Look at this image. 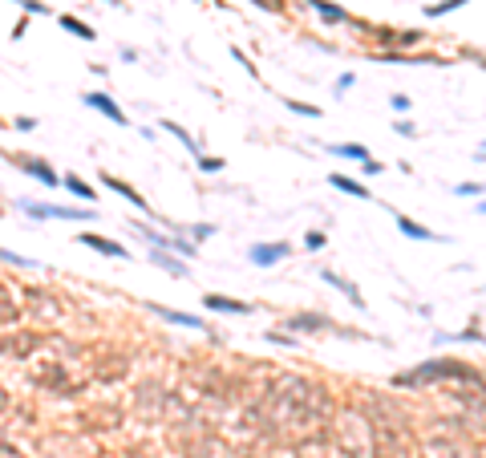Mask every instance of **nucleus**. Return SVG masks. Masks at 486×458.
Here are the masks:
<instances>
[{
    "label": "nucleus",
    "mask_w": 486,
    "mask_h": 458,
    "mask_svg": "<svg viewBox=\"0 0 486 458\" xmlns=\"http://www.w3.org/2000/svg\"><path fill=\"white\" fill-rule=\"evenodd\" d=\"M0 260L13 264V268H37V260H29V256H16V252H8V247H0Z\"/></svg>",
    "instance_id": "obj_21"
},
{
    "label": "nucleus",
    "mask_w": 486,
    "mask_h": 458,
    "mask_svg": "<svg viewBox=\"0 0 486 458\" xmlns=\"http://www.w3.org/2000/svg\"><path fill=\"white\" fill-rule=\"evenodd\" d=\"M187 231H191L194 240H207V235H211V231H215V228H207V223H199V228H187Z\"/></svg>",
    "instance_id": "obj_28"
},
{
    "label": "nucleus",
    "mask_w": 486,
    "mask_h": 458,
    "mask_svg": "<svg viewBox=\"0 0 486 458\" xmlns=\"http://www.w3.org/2000/svg\"><path fill=\"white\" fill-rule=\"evenodd\" d=\"M203 304L215 309V312H251V304H243V300H227V296H219V292H207L203 296Z\"/></svg>",
    "instance_id": "obj_11"
},
{
    "label": "nucleus",
    "mask_w": 486,
    "mask_h": 458,
    "mask_svg": "<svg viewBox=\"0 0 486 458\" xmlns=\"http://www.w3.org/2000/svg\"><path fill=\"white\" fill-rule=\"evenodd\" d=\"M478 191H482L478 182H462V187H458V195H478Z\"/></svg>",
    "instance_id": "obj_31"
},
{
    "label": "nucleus",
    "mask_w": 486,
    "mask_h": 458,
    "mask_svg": "<svg viewBox=\"0 0 486 458\" xmlns=\"http://www.w3.org/2000/svg\"><path fill=\"white\" fill-rule=\"evenodd\" d=\"M150 260L158 264L162 272H170V276H178V280L187 276V264H178L175 256H166V252H162V247H154V252H150Z\"/></svg>",
    "instance_id": "obj_13"
},
{
    "label": "nucleus",
    "mask_w": 486,
    "mask_h": 458,
    "mask_svg": "<svg viewBox=\"0 0 486 458\" xmlns=\"http://www.w3.org/2000/svg\"><path fill=\"white\" fill-rule=\"evenodd\" d=\"M8 406H13V397H8V393L0 390V414H4V409H8Z\"/></svg>",
    "instance_id": "obj_32"
},
{
    "label": "nucleus",
    "mask_w": 486,
    "mask_h": 458,
    "mask_svg": "<svg viewBox=\"0 0 486 458\" xmlns=\"http://www.w3.org/2000/svg\"><path fill=\"white\" fill-rule=\"evenodd\" d=\"M65 191H73V195H77V199H85V203H94V199H97V191H94V187H89V182H85V179H81V175H73V171H69V175H65Z\"/></svg>",
    "instance_id": "obj_12"
},
{
    "label": "nucleus",
    "mask_w": 486,
    "mask_h": 458,
    "mask_svg": "<svg viewBox=\"0 0 486 458\" xmlns=\"http://www.w3.org/2000/svg\"><path fill=\"white\" fill-rule=\"evenodd\" d=\"M328 182H332V187H340V191H349V195H356V199H369V191H365L356 179H349V175H332Z\"/></svg>",
    "instance_id": "obj_17"
},
{
    "label": "nucleus",
    "mask_w": 486,
    "mask_h": 458,
    "mask_svg": "<svg viewBox=\"0 0 486 458\" xmlns=\"http://www.w3.org/2000/svg\"><path fill=\"white\" fill-rule=\"evenodd\" d=\"M61 29L65 33H73V37H81V41H94V29H89V25H85V20H77L73 17V13H61Z\"/></svg>",
    "instance_id": "obj_14"
},
{
    "label": "nucleus",
    "mask_w": 486,
    "mask_h": 458,
    "mask_svg": "<svg viewBox=\"0 0 486 458\" xmlns=\"http://www.w3.org/2000/svg\"><path fill=\"white\" fill-rule=\"evenodd\" d=\"M13 126H16V130H37V118H16Z\"/></svg>",
    "instance_id": "obj_27"
},
{
    "label": "nucleus",
    "mask_w": 486,
    "mask_h": 458,
    "mask_svg": "<svg viewBox=\"0 0 486 458\" xmlns=\"http://www.w3.org/2000/svg\"><path fill=\"white\" fill-rule=\"evenodd\" d=\"M247 256H251V264H263V268H268V264H275V260H288V244H256Z\"/></svg>",
    "instance_id": "obj_9"
},
{
    "label": "nucleus",
    "mask_w": 486,
    "mask_h": 458,
    "mask_svg": "<svg viewBox=\"0 0 486 458\" xmlns=\"http://www.w3.org/2000/svg\"><path fill=\"white\" fill-rule=\"evenodd\" d=\"M320 325H328L324 316H292L288 321V328H320Z\"/></svg>",
    "instance_id": "obj_22"
},
{
    "label": "nucleus",
    "mask_w": 486,
    "mask_h": 458,
    "mask_svg": "<svg viewBox=\"0 0 486 458\" xmlns=\"http://www.w3.org/2000/svg\"><path fill=\"white\" fill-rule=\"evenodd\" d=\"M101 182H106V187H110V191H118V195L126 199V203H134V207H138V211H146V215H150V207H146V199L138 195V191H134V187H130L126 179H118V175H113V171H101Z\"/></svg>",
    "instance_id": "obj_6"
},
{
    "label": "nucleus",
    "mask_w": 486,
    "mask_h": 458,
    "mask_svg": "<svg viewBox=\"0 0 486 458\" xmlns=\"http://www.w3.org/2000/svg\"><path fill=\"white\" fill-rule=\"evenodd\" d=\"M20 4H25V13H37V17L49 13V4H41V0H20Z\"/></svg>",
    "instance_id": "obj_25"
},
{
    "label": "nucleus",
    "mask_w": 486,
    "mask_h": 458,
    "mask_svg": "<svg viewBox=\"0 0 486 458\" xmlns=\"http://www.w3.org/2000/svg\"><path fill=\"white\" fill-rule=\"evenodd\" d=\"M20 211H29L32 219H94L89 207H57V203H32V199H20Z\"/></svg>",
    "instance_id": "obj_3"
},
{
    "label": "nucleus",
    "mask_w": 486,
    "mask_h": 458,
    "mask_svg": "<svg viewBox=\"0 0 486 458\" xmlns=\"http://www.w3.org/2000/svg\"><path fill=\"white\" fill-rule=\"evenodd\" d=\"M478 211H482V215H486V203H482V207H478Z\"/></svg>",
    "instance_id": "obj_33"
},
{
    "label": "nucleus",
    "mask_w": 486,
    "mask_h": 458,
    "mask_svg": "<svg viewBox=\"0 0 486 458\" xmlns=\"http://www.w3.org/2000/svg\"><path fill=\"white\" fill-rule=\"evenodd\" d=\"M308 4H312V8H316L324 20H344V13H340V8H332L328 0H308Z\"/></svg>",
    "instance_id": "obj_20"
},
{
    "label": "nucleus",
    "mask_w": 486,
    "mask_h": 458,
    "mask_svg": "<svg viewBox=\"0 0 486 458\" xmlns=\"http://www.w3.org/2000/svg\"><path fill=\"white\" fill-rule=\"evenodd\" d=\"M199 166H203V171H223V159H203Z\"/></svg>",
    "instance_id": "obj_30"
},
{
    "label": "nucleus",
    "mask_w": 486,
    "mask_h": 458,
    "mask_svg": "<svg viewBox=\"0 0 486 458\" xmlns=\"http://www.w3.org/2000/svg\"><path fill=\"white\" fill-rule=\"evenodd\" d=\"M259 8H268V13H284V0H256Z\"/></svg>",
    "instance_id": "obj_26"
},
{
    "label": "nucleus",
    "mask_w": 486,
    "mask_h": 458,
    "mask_svg": "<svg viewBox=\"0 0 486 458\" xmlns=\"http://www.w3.org/2000/svg\"><path fill=\"white\" fill-rule=\"evenodd\" d=\"M154 312H158L162 321H170V325H182V328H207L199 316H191V312H178V309H162V304H154Z\"/></svg>",
    "instance_id": "obj_10"
},
{
    "label": "nucleus",
    "mask_w": 486,
    "mask_h": 458,
    "mask_svg": "<svg viewBox=\"0 0 486 458\" xmlns=\"http://www.w3.org/2000/svg\"><path fill=\"white\" fill-rule=\"evenodd\" d=\"M337 446L349 458H373V418H365L361 409H340Z\"/></svg>",
    "instance_id": "obj_1"
},
{
    "label": "nucleus",
    "mask_w": 486,
    "mask_h": 458,
    "mask_svg": "<svg viewBox=\"0 0 486 458\" xmlns=\"http://www.w3.org/2000/svg\"><path fill=\"white\" fill-rule=\"evenodd\" d=\"M16 4H20V0H16Z\"/></svg>",
    "instance_id": "obj_36"
},
{
    "label": "nucleus",
    "mask_w": 486,
    "mask_h": 458,
    "mask_svg": "<svg viewBox=\"0 0 486 458\" xmlns=\"http://www.w3.org/2000/svg\"><path fill=\"white\" fill-rule=\"evenodd\" d=\"M332 150H337V154H344V159H361V163L369 159V154H365V147H353V142H344V147H340V142H337V147H332Z\"/></svg>",
    "instance_id": "obj_23"
},
{
    "label": "nucleus",
    "mask_w": 486,
    "mask_h": 458,
    "mask_svg": "<svg viewBox=\"0 0 486 458\" xmlns=\"http://www.w3.org/2000/svg\"><path fill=\"white\" fill-rule=\"evenodd\" d=\"M389 101H393V110H409V98H405V94H393Z\"/></svg>",
    "instance_id": "obj_29"
},
{
    "label": "nucleus",
    "mask_w": 486,
    "mask_h": 458,
    "mask_svg": "<svg viewBox=\"0 0 486 458\" xmlns=\"http://www.w3.org/2000/svg\"><path fill=\"white\" fill-rule=\"evenodd\" d=\"M41 345H45L41 333H32V328H13L8 337H0V353H4V357H16V361H29Z\"/></svg>",
    "instance_id": "obj_2"
},
{
    "label": "nucleus",
    "mask_w": 486,
    "mask_h": 458,
    "mask_svg": "<svg viewBox=\"0 0 486 458\" xmlns=\"http://www.w3.org/2000/svg\"><path fill=\"white\" fill-rule=\"evenodd\" d=\"M25 296H29L32 309H41V316H57V300H45L49 292H37V288H29Z\"/></svg>",
    "instance_id": "obj_16"
},
{
    "label": "nucleus",
    "mask_w": 486,
    "mask_h": 458,
    "mask_svg": "<svg viewBox=\"0 0 486 458\" xmlns=\"http://www.w3.org/2000/svg\"><path fill=\"white\" fill-rule=\"evenodd\" d=\"M397 228H401L405 235H409V240H434V231H430V228H421V223H413V219H405V215L397 219Z\"/></svg>",
    "instance_id": "obj_18"
},
{
    "label": "nucleus",
    "mask_w": 486,
    "mask_h": 458,
    "mask_svg": "<svg viewBox=\"0 0 486 458\" xmlns=\"http://www.w3.org/2000/svg\"><path fill=\"white\" fill-rule=\"evenodd\" d=\"M73 240H77V244H85V247H94V252H101V256H113V260H126V256H130V252L118 244V240H106V235H94V231H77Z\"/></svg>",
    "instance_id": "obj_5"
},
{
    "label": "nucleus",
    "mask_w": 486,
    "mask_h": 458,
    "mask_svg": "<svg viewBox=\"0 0 486 458\" xmlns=\"http://www.w3.org/2000/svg\"><path fill=\"white\" fill-rule=\"evenodd\" d=\"M482 458H486V446H482Z\"/></svg>",
    "instance_id": "obj_35"
},
{
    "label": "nucleus",
    "mask_w": 486,
    "mask_h": 458,
    "mask_svg": "<svg viewBox=\"0 0 486 458\" xmlns=\"http://www.w3.org/2000/svg\"><path fill=\"white\" fill-rule=\"evenodd\" d=\"M4 154H8V163H16V171H25L29 179L45 182V187H57V182H61V175H57V171L45 163V159H32V154H13V150H4Z\"/></svg>",
    "instance_id": "obj_4"
},
{
    "label": "nucleus",
    "mask_w": 486,
    "mask_h": 458,
    "mask_svg": "<svg viewBox=\"0 0 486 458\" xmlns=\"http://www.w3.org/2000/svg\"><path fill=\"white\" fill-rule=\"evenodd\" d=\"M458 4H466V0H446V4H430L425 13H430V17H437V13H454Z\"/></svg>",
    "instance_id": "obj_24"
},
{
    "label": "nucleus",
    "mask_w": 486,
    "mask_h": 458,
    "mask_svg": "<svg viewBox=\"0 0 486 458\" xmlns=\"http://www.w3.org/2000/svg\"><path fill=\"white\" fill-rule=\"evenodd\" d=\"M162 130H170V134H175V138H178V142H182V147L199 154V142H194V138H191V134H187V130H182L178 122H170V118H166V122H162Z\"/></svg>",
    "instance_id": "obj_19"
},
{
    "label": "nucleus",
    "mask_w": 486,
    "mask_h": 458,
    "mask_svg": "<svg viewBox=\"0 0 486 458\" xmlns=\"http://www.w3.org/2000/svg\"><path fill=\"white\" fill-rule=\"evenodd\" d=\"M110 4H122V0H110Z\"/></svg>",
    "instance_id": "obj_34"
},
{
    "label": "nucleus",
    "mask_w": 486,
    "mask_h": 458,
    "mask_svg": "<svg viewBox=\"0 0 486 458\" xmlns=\"http://www.w3.org/2000/svg\"><path fill=\"white\" fill-rule=\"evenodd\" d=\"M421 454H425V458H458V450H454L446 438H442V442L434 438V442H425V446H421Z\"/></svg>",
    "instance_id": "obj_15"
},
{
    "label": "nucleus",
    "mask_w": 486,
    "mask_h": 458,
    "mask_svg": "<svg viewBox=\"0 0 486 458\" xmlns=\"http://www.w3.org/2000/svg\"><path fill=\"white\" fill-rule=\"evenodd\" d=\"M20 321V304H16V292L0 280V325H16Z\"/></svg>",
    "instance_id": "obj_8"
},
{
    "label": "nucleus",
    "mask_w": 486,
    "mask_h": 458,
    "mask_svg": "<svg viewBox=\"0 0 486 458\" xmlns=\"http://www.w3.org/2000/svg\"><path fill=\"white\" fill-rule=\"evenodd\" d=\"M81 101L89 106V110H97V114H106V118H113L118 126H126V114L118 110V101L110 98V94H81Z\"/></svg>",
    "instance_id": "obj_7"
}]
</instances>
